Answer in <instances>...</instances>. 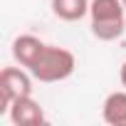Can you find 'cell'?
<instances>
[{
  "mask_svg": "<svg viewBox=\"0 0 126 126\" xmlns=\"http://www.w3.org/2000/svg\"><path fill=\"white\" fill-rule=\"evenodd\" d=\"M45 47H47V42H42L35 35H17L13 40V57H15L17 64H22L25 69H30L37 62V57L42 54Z\"/></svg>",
  "mask_w": 126,
  "mask_h": 126,
  "instance_id": "cell-5",
  "label": "cell"
},
{
  "mask_svg": "<svg viewBox=\"0 0 126 126\" xmlns=\"http://www.w3.org/2000/svg\"><path fill=\"white\" fill-rule=\"evenodd\" d=\"M89 5H92V0H52L49 3L54 17L64 20V22H79L82 17H87Z\"/></svg>",
  "mask_w": 126,
  "mask_h": 126,
  "instance_id": "cell-7",
  "label": "cell"
},
{
  "mask_svg": "<svg viewBox=\"0 0 126 126\" xmlns=\"http://www.w3.org/2000/svg\"><path fill=\"white\" fill-rule=\"evenodd\" d=\"M101 119L109 126H126V89H116L106 94L101 104Z\"/></svg>",
  "mask_w": 126,
  "mask_h": 126,
  "instance_id": "cell-6",
  "label": "cell"
},
{
  "mask_svg": "<svg viewBox=\"0 0 126 126\" xmlns=\"http://www.w3.org/2000/svg\"><path fill=\"white\" fill-rule=\"evenodd\" d=\"M8 119H10L15 126H42V124L47 121L45 109L40 106V101L32 99V94L15 99V101L10 104V109H8Z\"/></svg>",
  "mask_w": 126,
  "mask_h": 126,
  "instance_id": "cell-4",
  "label": "cell"
},
{
  "mask_svg": "<svg viewBox=\"0 0 126 126\" xmlns=\"http://www.w3.org/2000/svg\"><path fill=\"white\" fill-rule=\"evenodd\" d=\"M121 3H124V8H126V0H121Z\"/></svg>",
  "mask_w": 126,
  "mask_h": 126,
  "instance_id": "cell-9",
  "label": "cell"
},
{
  "mask_svg": "<svg viewBox=\"0 0 126 126\" xmlns=\"http://www.w3.org/2000/svg\"><path fill=\"white\" fill-rule=\"evenodd\" d=\"M77 69V57L72 49L67 47H57V45H47L42 49V54L37 57V62L30 67L32 77L42 84H54V82H64L74 74Z\"/></svg>",
  "mask_w": 126,
  "mask_h": 126,
  "instance_id": "cell-2",
  "label": "cell"
},
{
  "mask_svg": "<svg viewBox=\"0 0 126 126\" xmlns=\"http://www.w3.org/2000/svg\"><path fill=\"white\" fill-rule=\"evenodd\" d=\"M92 35L101 42L119 40L126 32V8L121 0H92L89 5Z\"/></svg>",
  "mask_w": 126,
  "mask_h": 126,
  "instance_id": "cell-1",
  "label": "cell"
},
{
  "mask_svg": "<svg viewBox=\"0 0 126 126\" xmlns=\"http://www.w3.org/2000/svg\"><path fill=\"white\" fill-rule=\"evenodd\" d=\"M119 79H121V87L126 89V62L121 64V69H119Z\"/></svg>",
  "mask_w": 126,
  "mask_h": 126,
  "instance_id": "cell-8",
  "label": "cell"
},
{
  "mask_svg": "<svg viewBox=\"0 0 126 126\" xmlns=\"http://www.w3.org/2000/svg\"><path fill=\"white\" fill-rule=\"evenodd\" d=\"M32 72L20 67H5L0 72V111L8 114L10 104L20 96H30L32 94Z\"/></svg>",
  "mask_w": 126,
  "mask_h": 126,
  "instance_id": "cell-3",
  "label": "cell"
}]
</instances>
